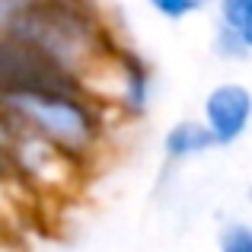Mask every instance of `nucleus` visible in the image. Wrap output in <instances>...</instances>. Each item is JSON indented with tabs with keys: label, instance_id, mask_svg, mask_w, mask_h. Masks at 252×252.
I'll use <instances>...</instances> for the list:
<instances>
[{
	"label": "nucleus",
	"instance_id": "6e6552de",
	"mask_svg": "<svg viewBox=\"0 0 252 252\" xmlns=\"http://www.w3.org/2000/svg\"><path fill=\"white\" fill-rule=\"evenodd\" d=\"M211 51H214L217 61H227V64H243V61L252 58V51L230 29H223V26H217V23H214V32H211Z\"/></svg>",
	"mask_w": 252,
	"mask_h": 252
},
{
	"label": "nucleus",
	"instance_id": "1a4fd4ad",
	"mask_svg": "<svg viewBox=\"0 0 252 252\" xmlns=\"http://www.w3.org/2000/svg\"><path fill=\"white\" fill-rule=\"evenodd\" d=\"M217 252H252V223L227 220L217 233Z\"/></svg>",
	"mask_w": 252,
	"mask_h": 252
},
{
	"label": "nucleus",
	"instance_id": "423d86ee",
	"mask_svg": "<svg viewBox=\"0 0 252 252\" xmlns=\"http://www.w3.org/2000/svg\"><path fill=\"white\" fill-rule=\"evenodd\" d=\"M160 150H163V160H166L169 166H182V163L201 160L211 150H217V141L208 131V125H204L201 115L198 118H179V122H172L169 128L163 131Z\"/></svg>",
	"mask_w": 252,
	"mask_h": 252
},
{
	"label": "nucleus",
	"instance_id": "39448f33",
	"mask_svg": "<svg viewBox=\"0 0 252 252\" xmlns=\"http://www.w3.org/2000/svg\"><path fill=\"white\" fill-rule=\"evenodd\" d=\"M201 118L217 147H233L252 134V86L243 80H220L201 99Z\"/></svg>",
	"mask_w": 252,
	"mask_h": 252
},
{
	"label": "nucleus",
	"instance_id": "20e7f679",
	"mask_svg": "<svg viewBox=\"0 0 252 252\" xmlns=\"http://www.w3.org/2000/svg\"><path fill=\"white\" fill-rule=\"evenodd\" d=\"M6 154H10L13 179H23L26 185L38 191H67L74 179L80 176V169L86 166L58 144L45 141L38 134H29V131H10Z\"/></svg>",
	"mask_w": 252,
	"mask_h": 252
},
{
	"label": "nucleus",
	"instance_id": "f03ea898",
	"mask_svg": "<svg viewBox=\"0 0 252 252\" xmlns=\"http://www.w3.org/2000/svg\"><path fill=\"white\" fill-rule=\"evenodd\" d=\"M6 38L19 42L61 80L80 83L118 42L90 0H42L32 6Z\"/></svg>",
	"mask_w": 252,
	"mask_h": 252
},
{
	"label": "nucleus",
	"instance_id": "f257e3e1",
	"mask_svg": "<svg viewBox=\"0 0 252 252\" xmlns=\"http://www.w3.org/2000/svg\"><path fill=\"white\" fill-rule=\"evenodd\" d=\"M109 115L112 112L96 96H90L80 83L67 80L29 83L0 93L3 134L10 131L38 134L86 166L102 154L109 141Z\"/></svg>",
	"mask_w": 252,
	"mask_h": 252
},
{
	"label": "nucleus",
	"instance_id": "7ed1b4c3",
	"mask_svg": "<svg viewBox=\"0 0 252 252\" xmlns=\"http://www.w3.org/2000/svg\"><path fill=\"white\" fill-rule=\"evenodd\" d=\"M80 86L90 96H96L112 115L134 122V118H144L150 112V105H154L157 80H154L150 64L137 51L115 45L80 80Z\"/></svg>",
	"mask_w": 252,
	"mask_h": 252
},
{
	"label": "nucleus",
	"instance_id": "9b49d317",
	"mask_svg": "<svg viewBox=\"0 0 252 252\" xmlns=\"http://www.w3.org/2000/svg\"><path fill=\"white\" fill-rule=\"evenodd\" d=\"M38 3H42V0H0V35H6V32Z\"/></svg>",
	"mask_w": 252,
	"mask_h": 252
},
{
	"label": "nucleus",
	"instance_id": "f8f14e48",
	"mask_svg": "<svg viewBox=\"0 0 252 252\" xmlns=\"http://www.w3.org/2000/svg\"><path fill=\"white\" fill-rule=\"evenodd\" d=\"M0 141H6V134H3V125H0Z\"/></svg>",
	"mask_w": 252,
	"mask_h": 252
},
{
	"label": "nucleus",
	"instance_id": "9d476101",
	"mask_svg": "<svg viewBox=\"0 0 252 252\" xmlns=\"http://www.w3.org/2000/svg\"><path fill=\"white\" fill-rule=\"evenodd\" d=\"M147 6L157 16L169 19V23H182V19L195 16L208 6V0H147Z\"/></svg>",
	"mask_w": 252,
	"mask_h": 252
},
{
	"label": "nucleus",
	"instance_id": "0eeeda50",
	"mask_svg": "<svg viewBox=\"0 0 252 252\" xmlns=\"http://www.w3.org/2000/svg\"><path fill=\"white\" fill-rule=\"evenodd\" d=\"M214 23L230 29L252 51V0H214Z\"/></svg>",
	"mask_w": 252,
	"mask_h": 252
}]
</instances>
